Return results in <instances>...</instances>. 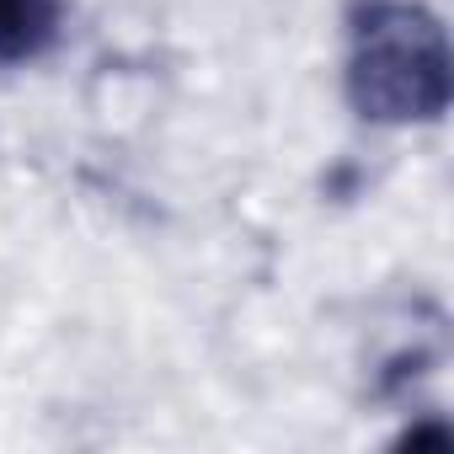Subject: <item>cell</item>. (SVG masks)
<instances>
[{
  "label": "cell",
  "instance_id": "6da1fadb",
  "mask_svg": "<svg viewBox=\"0 0 454 454\" xmlns=\"http://www.w3.org/2000/svg\"><path fill=\"white\" fill-rule=\"evenodd\" d=\"M348 97L374 123H433L449 107V43L427 6L369 0L353 17Z\"/></svg>",
  "mask_w": 454,
  "mask_h": 454
},
{
  "label": "cell",
  "instance_id": "7a4b0ae2",
  "mask_svg": "<svg viewBox=\"0 0 454 454\" xmlns=\"http://www.w3.org/2000/svg\"><path fill=\"white\" fill-rule=\"evenodd\" d=\"M59 33V0H0V65L38 59Z\"/></svg>",
  "mask_w": 454,
  "mask_h": 454
}]
</instances>
